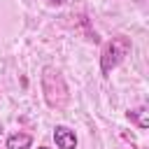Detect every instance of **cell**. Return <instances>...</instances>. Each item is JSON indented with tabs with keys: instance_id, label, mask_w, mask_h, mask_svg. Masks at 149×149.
I'll return each instance as SVG.
<instances>
[{
	"instance_id": "cell-5",
	"label": "cell",
	"mask_w": 149,
	"mask_h": 149,
	"mask_svg": "<svg viewBox=\"0 0 149 149\" xmlns=\"http://www.w3.org/2000/svg\"><path fill=\"white\" fill-rule=\"evenodd\" d=\"M128 119H133L140 128H147V126H149V121H147V109H144V107H140V109H130V112H128Z\"/></svg>"
},
{
	"instance_id": "cell-2",
	"label": "cell",
	"mask_w": 149,
	"mask_h": 149,
	"mask_svg": "<svg viewBox=\"0 0 149 149\" xmlns=\"http://www.w3.org/2000/svg\"><path fill=\"white\" fill-rule=\"evenodd\" d=\"M130 40L128 37H123V35H116V37H112L105 47H102V51H100V72L107 77L114 68H119L121 65V61L130 54Z\"/></svg>"
},
{
	"instance_id": "cell-4",
	"label": "cell",
	"mask_w": 149,
	"mask_h": 149,
	"mask_svg": "<svg viewBox=\"0 0 149 149\" xmlns=\"http://www.w3.org/2000/svg\"><path fill=\"white\" fill-rule=\"evenodd\" d=\"M5 147L7 149H30L33 147V137L28 133H12L5 140Z\"/></svg>"
},
{
	"instance_id": "cell-3",
	"label": "cell",
	"mask_w": 149,
	"mask_h": 149,
	"mask_svg": "<svg viewBox=\"0 0 149 149\" xmlns=\"http://www.w3.org/2000/svg\"><path fill=\"white\" fill-rule=\"evenodd\" d=\"M54 142L56 149H77V133L70 126H56L54 128Z\"/></svg>"
},
{
	"instance_id": "cell-7",
	"label": "cell",
	"mask_w": 149,
	"mask_h": 149,
	"mask_svg": "<svg viewBox=\"0 0 149 149\" xmlns=\"http://www.w3.org/2000/svg\"><path fill=\"white\" fill-rule=\"evenodd\" d=\"M37 149H49V147H37Z\"/></svg>"
},
{
	"instance_id": "cell-1",
	"label": "cell",
	"mask_w": 149,
	"mask_h": 149,
	"mask_svg": "<svg viewBox=\"0 0 149 149\" xmlns=\"http://www.w3.org/2000/svg\"><path fill=\"white\" fill-rule=\"evenodd\" d=\"M42 91H44V100L49 107H63L65 100H68V86H65V79L63 74L47 65L42 70Z\"/></svg>"
},
{
	"instance_id": "cell-6",
	"label": "cell",
	"mask_w": 149,
	"mask_h": 149,
	"mask_svg": "<svg viewBox=\"0 0 149 149\" xmlns=\"http://www.w3.org/2000/svg\"><path fill=\"white\" fill-rule=\"evenodd\" d=\"M47 2H49V5H56V7H58V5H63L65 0H47Z\"/></svg>"
}]
</instances>
